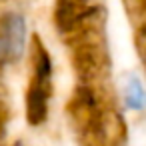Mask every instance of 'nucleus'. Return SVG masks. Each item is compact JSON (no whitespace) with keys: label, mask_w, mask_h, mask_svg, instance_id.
I'll return each instance as SVG.
<instances>
[{"label":"nucleus","mask_w":146,"mask_h":146,"mask_svg":"<svg viewBox=\"0 0 146 146\" xmlns=\"http://www.w3.org/2000/svg\"><path fill=\"white\" fill-rule=\"evenodd\" d=\"M26 44V24L16 12H6L0 18V64L16 62Z\"/></svg>","instance_id":"obj_1"},{"label":"nucleus","mask_w":146,"mask_h":146,"mask_svg":"<svg viewBox=\"0 0 146 146\" xmlns=\"http://www.w3.org/2000/svg\"><path fill=\"white\" fill-rule=\"evenodd\" d=\"M48 114V86L44 88V84L40 82H32V86L28 88L26 94V116L30 124H40L44 122Z\"/></svg>","instance_id":"obj_2"},{"label":"nucleus","mask_w":146,"mask_h":146,"mask_svg":"<svg viewBox=\"0 0 146 146\" xmlns=\"http://www.w3.org/2000/svg\"><path fill=\"white\" fill-rule=\"evenodd\" d=\"M78 2L76 0H58L56 6V24L60 30H70L76 20H78V10H76Z\"/></svg>","instance_id":"obj_3"},{"label":"nucleus","mask_w":146,"mask_h":146,"mask_svg":"<svg viewBox=\"0 0 146 146\" xmlns=\"http://www.w3.org/2000/svg\"><path fill=\"white\" fill-rule=\"evenodd\" d=\"M50 74H52V68H50V56L40 48L38 50V58H36V74H34V80L48 86L50 82Z\"/></svg>","instance_id":"obj_4"},{"label":"nucleus","mask_w":146,"mask_h":146,"mask_svg":"<svg viewBox=\"0 0 146 146\" xmlns=\"http://www.w3.org/2000/svg\"><path fill=\"white\" fill-rule=\"evenodd\" d=\"M126 102L134 110H140V108L146 106V92H144L142 84L136 78H132V82L128 84V98H126Z\"/></svg>","instance_id":"obj_5"}]
</instances>
